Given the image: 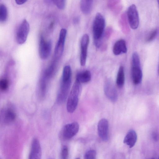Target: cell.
Instances as JSON below:
<instances>
[{
    "instance_id": "obj_1",
    "label": "cell",
    "mask_w": 159,
    "mask_h": 159,
    "mask_svg": "<svg viewBox=\"0 0 159 159\" xmlns=\"http://www.w3.org/2000/svg\"><path fill=\"white\" fill-rule=\"evenodd\" d=\"M105 26L104 17L100 13H97L93 23V30L94 43L98 48L101 46Z\"/></svg>"
},
{
    "instance_id": "obj_2",
    "label": "cell",
    "mask_w": 159,
    "mask_h": 159,
    "mask_svg": "<svg viewBox=\"0 0 159 159\" xmlns=\"http://www.w3.org/2000/svg\"><path fill=\"white\" fill-rule=\"evenodd\" d=\"M80 89V83L75 80L69 94L67 102V110L69 113L74 112L77 107Z\"/></svg>"
},
{
    "instance_id": "obj_3",
    "label": "cell",
    "mask_w": 159,
    "mask_h": 159,
    "mask_svg": "<svg viewBox=\"0 0 159 159\" xmlns=\"http://www.w3.org/2000/svg\"><path fill=\"white\" fill-rule=\"evenodd\" d=\"M132 76L134 84H138L141 82L143 74L139 57L136 52H134L132 54Z\"/></svg>"
},
{
    "instance_id": "obj_4",
    "label": "cell",
    "mask_w": 159,
    "mask_h": 159,
    "mask_svg": "<svg viewBox=\"0 0 159 159\" xmlns=\"http://www.w3.org/2000/svg\"><path fill=\"white\" fill-rule=\"evenodd\" d=\"M127 15L129 22L131 28L137 29L139 25V18L138 12L135 5L132 4L128 7Z\"/></svg>"
},
{
    "instance_id": "obj_5",
    "label": "cell",
    "mask_w": 159,
    "mask_h": 159,
    "mask_svg": "<svg viewBox=\"0 0 159 159\" xmlns=\"http://www.w3.org/2000/svg\"><path fill=\"white\" fill-rule=\"evenodd\" d=\"M79 129L78 123L74 122L65 125L61 131V135L63 138L68 140L71 139L78 133Z\"/></svg>"
},
{
    "instance_id": "obj_6",
    "label": "cell",
    "mask_w": 159,
    "mask_h": 159,
    "mask_svg": "<svg viewBox=\"0 0 159 159\" xmlns=\"http://www.w3.org/2000/svg\"><path fill=\"white\" fill-rule=\"evenodd\" d=\"M29 30V23L24 19L20 25L16 34V40L19 44H22L25 42Z\"/></svg>"
},
{
    "instance_id": "obj_7",
    "label": "cell",
    "mask_w": 159,
    "mask_h": 159,
    "mask_svg": "<svg viewBox=\"0 0 159 159\" xmlns=\"http://www.w3.org/2000/svg\"><path fill=\"white\" fill-rule=\"evenodd\" d=\"M52 48V42L46 41L42 35L40 36L39 45V53L40 57L43 59L47 58L50 55Z\"/></svg>"
},
{
    "instance_id": "obj_8",
    "label": "cell",
    "mask_w": 159,
    "mask_h": 159,
    "mask_svg": "<svg viewBox=\"0 0 159 159\" xmlns=\"http://www.w3.org/2000/svg\"><path fill=\"white\" fill-rule=\"evenodd\" d=\"M105 94L110 100L115 102L118 98L117 92L112 81L110 79L107 80L104 86Z\"/></svg>"
},
{
    "instance_id": "obj_9",
    "label": "cell",
    "mask_w": 159,
    "mask_h": 159,
    "mask_svg": "<svg viewBox=\"0 0 159 159\" xmlns=\"http://www.w3.org/2000/svg\"><path fill=\"white\" fill-rule=\"evenodd\" d=\"M89 41V38L87 34H84L81 38L80 44L81 52L80 58V65L85 66L87 57V50Z\"/></svg>"
},
{
    "instance_id": "obj_10",
    "label": "cell",
    "mask_w": 159,
    "mask_h": 159,
    "mask_svg": "<svg viewBox=\"0 0 159 159\" xmlns=\"http://www.w3.org/2000/svg\"><path fill=\"white\" fill-rule=\"evenodd\" d=\"M66 33V30L63 28L60 31L59 38L55 49V56L57 58L60 57L63 54Z\"/></svg>"
},
{
    "instance_id": "obj_11",
    "label": "cell",
    "mask_w": 159,
    "mask_h": 159,
    "mask_svg": "<svg viewBox=\"0 0 159 159\" xmlns=\"http://www.w3.org/2000/svg\"><path fill=\"white\" fill-rule=\"evenodd\" d=\"M98 132L100 139L106 141L109 139V124L107 120L103 118L99 121L98 125Z\"/></svg>"
},
{
    "instance_id": "obj_12",
    "label": "cell",
    "mask_w": 159,
    "mask_h": 159,
    "mask_svg": "<svg viewBox=\"0 0 159 159\" xmlns=\"http://www.w3.org/2000/svg\"><path fill=\"white\" fill-rule=\"evenodd\" d=\"M42 151L39 140L34 138L32 141L29 159H41Z\"/></svg>"
},
{
    "instance_id": "obj_13",
    "label": "cell",
    "mask_w": 159,
    "mask_h": 159,
    "mask_svg": "<svg viewBox=\"0 0 159 159\" xmlns=\"http://www.w3.org/2000/svg\"><path fill=\"white\" fill-rule=\"evenodd\" d=\"M71 83V80L66 82H61L57 96L58 103H61L65 101L70 89Z\"/></svg>"
},
{
    "instance_id": "obj_14",
    "label": "cell",
    "mask_w": 159,
    "mask_h": 159,
    "mask_svg": "<svg viewBox=\"0 0 159 159\" xmlns=\"http://www.w3.org/2000/svg\"><path fill=\"white\" fill-rule=\"evenodd\" d=\"M127 48L125 41L122 39L116 41L113 47V52L115 55L126 53Z\"/></svg>"
},
{
    "instance_id": "obj_15",
    "label": "cell",
    "mask_w": 159,
    "mask_h": 159,
    "mask_svg": "<svg viewBox=\"0 0 159 159\" xmlns=\"http://www.w3.org/2000/svg\"><path fill=\"white\" fill-rule=\"evenodd\" d=\"M137 139V136L134 130L131 129L125 135L123 143L129 148H132L135 145Z\"/></svg>"
},
{
    "instance_id": "obj_16",
    "label": "cell",
    "mask_w": 159,
    "mask_h": 159,
    "mask_svg": "<svg viewBox=\"0 0 159 159\" xmlns=\"http://www.w3.org/2000/svg\"><path fill=\"white\" fill-rule=\"evenodd\" d=\"M91 78L90 72L88 70H85L78 74L76 80L80 83H85L89 81Z\"/></svg>"
},
{
    "instance_id": "obj_17",
    "label": "cell",
    "mask_w": 159,
    "mask_h": 159,
    "mask_svg": "<svg viewBox=\"0 0 159 159\" xmlns=\"http://www.w3.org/2000/svg\"><path fill=\"white\" fill-rule=\"evenodd\" d=\"M93 4V0H81L80 2V9L82 12L84 13L89 14L92 10Z\"/></svg>"
},
{
    "instance_id": "obj_18",
    "label": "cell",
    "mask_w": 159,
    "mask_h": 159,
    "mask_svg": "<svg viewBox=\"0 0 159 159\" xmlns=\"http://www.w3.org/2000/svg\"><path fill=\"white\" fill-rule=\"evenodd\" d=\"M125 82V73L124 67L121 66L120 67L117 73L116 79V83L119 88L122 87Z\"/></svg>"
},
{
    "instance_id": "obj_19",
    "label": "cell",
    "mask_w": 159,
    "mask_h": 159,
    "mask_svg": "<svg viewBox=\"0 0 159 159\" xmlns=\"http://www.w3.org/2000/svg\"><path fill=\"white\" fill-rule=\"evenodd\" d=\"M72 72L69 65L65 66L63 69L61 81L66 82L71 80Z\"/></svg>"
},
{
    "instance_id": "obj_20",
    "label": "cell",
    "mask_w": 159,
    "mask_h": 159,
    "mask_svg": "<svg viewBox=\"0 0 159 159\" xmlns=\"http://www.w3.org/2000/svg\"><path fill=\"white\" fill-rule=\"evenodd\" d=\"M7 10L6 6L3 4H0V22H5L7 18Z\"/></svg>"
},
{
    "instance_id": "obj_21",
    "label": "cell",
    "mask_w": 159,
    "mask_h": 159,
    "mask_svg": "<svg viewBox=\"0 0 159 159\" xmlns=\"http://www.w3.org/2000/svg\"><path fill=\"white\" fill-rule=\"evenodd\" d=\"M16 118L15 113L11 110H8L6 112L5 119L7 122H10L14 120Z\"/></svg>"
},
{
    "instance_id": "obj_22",
    "label": "cell",
    "mask_w": 159,
    "mask_h": 159,
    "mask_svg": "<svg viewBox=\"0 0 159 159\" xmlns=\"http://www.w3.org/2000/svg\"><path fill=\"white\" fill-rule=\"evenodd\" d=\"M158 32V30L157 29H154L151 31L146 39V42H149L153 41L156 37Z\"/></svg>"
},
{
    "instance_id": "obj_23",
    "label": "cell",
    "mask_w": 159,
    "mask_h": 159,
    "mask_svg": "<svg viewBox=\"0 0 159 159\" xmlns=\"http://www.w3.org/2000/svg\"><path fill=\"white\" fill-rule=\"evenodd\" d=\"M96 151L93 150H90L87 151L84 156V159H96Z\"/></svg>"
},
{
    "instance_id": "obj_24",
    "label": "cell",
    "mask_w": 159,
    "mask_h": 159,
    "mask_svg": "<svg viewBox=\"0 0 159 159\" xmlns=\"http://www.w3.org/2000/svg\"><path fill=\"white\" fill-rule=\"evenodd\" d=\"M68 150L67 147L66 146H64L61 150L60 158L61 159H68Z\"/></svg>"
},
{
    "instance_id": "obj_25",
    "label": "cell",
    "mask_w": 159,
    "mask_h": 159,
    "mask_svg": "<svg viewBox=\"0 0 159 159\" xmlns=\"http://www.w3.org/2000/svg\"><path fill=\"white\" fill-rule=\"evenodd\" d=\"M60 9H64L65 6V1L55 0L52 1Z\"/></svg>"
},
{
    "instance_id": "obj_26",
    "label": "cell",
    "mask_w": 159,
    "mask_h": 159,
    "mask_svg": "<svg viewBox=\"0 0 159 159\" xmlns=\"http://www.w3.org/2000/svg\"><path fill=\"white\" fill-rule=\"evenodd\" d=\"M8 82L6 79L0 80V89L2 91L7 90L8 87Z\"/></svg>"
},
{
    "instance_id": "obj_27",
    "label": "cell",
    "mask_w": 159,
    "mask_h": 159,
    "mask_svg": "<svg viewBox=\"0 0 159 159\" xmlns=\"http://www.w3.org/2000/svg\"><path fill=\"white\" fill-rule=\"evenodd\" d=\"M152 137L153 139L155 141H157L158 139V136L157 133L156 132H154L152 134Z\"/></svg>"
},
{
    "instance_id": "obj_28",
    "label": "cell",
    "mask_w": 159,
    "mask_h": 159,
    "mask_svg": "<svg viewBox=\"0 0 159 159\" xmlns=\"http://www.w3.org/2000/svg\"><path fill=\"white\" fill-rule=\"evenodd\" d=\"M16 3L18 5H21L25 3L27 1L26 0H16L15 1Z\"/></svg>"
},
{
    "instance_id": "obj_29",
    "label": "cell",
    "mask_w": 159,
    "mask_h": 159,
    "mask_svg": "<svg viewBox=\"0 0 159 159\" xmlns=\"http://www.w3.org/2000/svg\"><path fill=\"white\" fill-rule=\"evenodd\" d=\"M150 159H155L154 158H150Z\"/></svg>"
},
{
    "instance_id": "obj_30",
    "label": "cell",
    "mask_w": 159,
    "mask_h": 159,
    "mask_svg": "<svg viewBox=\"0 0 159 159\" xmlns=\"http://www.w3.org/2000/svg\"><path fill=\"white\" fill-rule=\"evenodd\" d=\"M79 159V158H77V159Z\"/></svg>"
}]
</instances>
